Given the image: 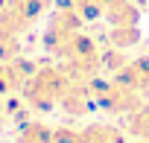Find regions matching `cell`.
<instances>
[{"mask_svg":"<svg viewBox=\"0 0 149 143\" xmlns=\"http://www.w3.org/2000/svg\"><path fill=\"white\" fill-rule=\"evenodd\" d=\"M70 85V76L61 67H41L26 79L24 85V99L35 108V111H50L61 102L64 91Z\"/></svg>","mask_w":149,"mask_h":143,"instance_id":"cell-1","label":"cell"},{"mask_svg":"<svg viewBox=\"0 0 149 143\" xmlns=\"http://www.w3.org/2000/svg\"><path fill=\"white\" fill-rule=\"evenodd\" d=\"M91 94H94V105H100L108 114L129 117L140 105V94L132 91V88H126V85H120L117 79L114 82H94L91 79Z\"/></svg>","mask_w":149,"mask_h":143,"instance_id":"cell-2","label":"cell"},{"mask_svg":"<svg viewBox=\"0 0 149 143\" xmlns=\"http://www.w3.org/2000/svg\"><path fill=\"white\" fill-rule=\"evenodd\" d=\"M41 12H44V0H6L0 9V26L21 35L41 18Z\"/></svg>","mask_w":149,"mask_h":143,"instance_id":"cell-3","label":"cell"},{"mask_svg":"<svg viewBox=\"0 0 149 143\" xmlns=\"http://www.w3.org/2000/svg\"><path fill=\"white\" fill-rule=\"evenodd\" d=\"M76 143H126V134L108 123H91L76 128Z\"/></svg>","mask_w":149,"mask_h":143,"instance_id":"cell-4","label":"cell"},{"mask_svg":"<svg viewBox=\"0 0 149 143\" xmlns=\"http://www.w3.org/2000/svg\"><path fill=\"white\" fill-rule=\"evenodd\" d=\"M53 140V126L41 123V120H29L18 128L15 143H50Z\"/></svg>","mask_w":149,"mask_h":143,"instance_id":"cell-5","label":"cell"},{"mask_svg":"<svg viewBox=\"0 0 149 143\" xmlns=\"http://www.w3.org/2000/svg\"><path fill=\"white\" fill-rule=\"evenodd\" d=\"M126 131L137 140V143H149V105H137L129 117H126Z\"/></svg>","mask_w":149,"mask_h":143,"instance_id":"cell-6","label":"cell"},{"mask_svg":"<svg viewBox=\"0 0 149 143\" xmlns=\"http://www.w3.org/2000/svg\"><path fill=\"white\" fill-rule=\"evenodd\" d=\"M0 117H3V96H0Z\"/></svg>","mask_w":149,"mask_h":143,"instance_id":"cell-7","label":"cell"}]
</instances>
